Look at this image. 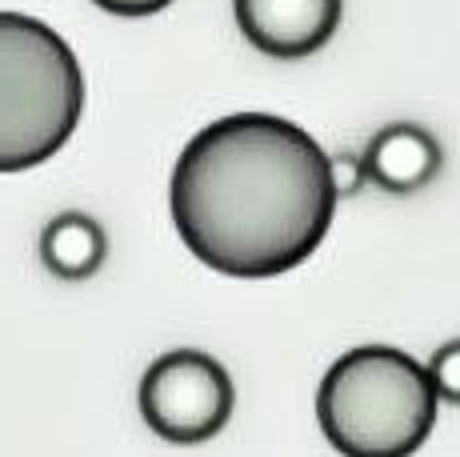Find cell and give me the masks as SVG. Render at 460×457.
Wrapping results in <instances>:
<instances>
[{
	"mask_svg": "<svg viewBox=\"0 0 460 457\" xmlns=\"http://www.w3.org/2000/svg\"><path fill=\"white\" fill-rule=\"evenodd\" d=\"M341 193L332 157L277 112H228L176 157L168 209L181 241L212 273H293L329 237Z\"/></svg>",
	"mask_w": 460,
	"mask_h": 457,
	"instance_id": "1",
	"label": "cell"
},
{
	"mask_svg": "<svg viewBox=\"0 0 460 457\" xmlns=\"http://www.w3.org/2000/svg\"><path fill=\"white\" fill-rule=\"evenodd\" d=\"M440 398L412 354L360 345L336 357L316 390V421L341 457H412L437 429Z\"/></svg>",
	"mask_w": 460,
	"mask_h": 457,
	"instance_id": "2",
	"label": "cell"
},
{
	"mask_svg": "<svg viewBox=\"0 0 460 457\" xmlns=\"http://www.w3.org/2000/svg\"><path fill=\"white\" fill-rule=\"evenodd\" d=\"M81 112L84 73L68 40L37 16L0 13V173L57 157Z\"/></svg>",
	"mask_w": 460,
	"mask_h": 457,
	"instance_id": "3",
	"label": "cell"
},
{
	"mask_svg": "<svg viewBox=\"0 0 460 457\" xmlns=\"http://www.w3.org/2000/svg\"><path fill=\"white\" fill-rule=\"evenodd\" d=\"M140 417L161 442L200 445L228 426L236 385L205 349H168L140 377Z\"/></svg>",
	"mask_w": 460,
	"mask_h": 457,
	"instance_id": "4",
	"label": "cell"
},
{
	"mask_svg": "<svg viewBox=\"0 0 460 457\" xmlns=\"http://www.w3.org/2000/svg\"><path fill=\"white\" fill-rule=\"evenodd\" d=\"M233 16L256 52L300 60L336 37L344 0H233Z\"/></svg>",
	"mask_w": 460,
	"mask_h": 457,
	"instance_id": "5",
	"label": "cell"
},
{
	"mask_svg": "<svg viewBox=\"0 0 460 457\" xmlns=\"http://www.w3.org/2000/svg\"><path fill=\"white\" fill-rule=\"evenodd\" d=\"M445 165L440 140L417 121H393L365 145L360 153V169L365 181L380 184L385 193H417L424 189Z\"/></svg>",
	"mask_w": 460,
	"mask_h": 457,
	"instance_id": "6",
	"label": "cell"
},
{
	"mask_svg": "<svg viewBox=\"0 0 460 457\" xmlns=\"http://www.w3.org/2000/svg\"><path fill=\"white\" fill-rule=\"evenodd\" d=\"M109 257V237L96 217L81 209L57 213L40 233V261L60 281H88Z\"/></svg>",
	"mask_w": 460,
	"mask_h": 457,
	"instance_id": "7",
	"label": "cell"
},
{
	"mask_svg": "<svg viewBox=\"0 0 460 457\" xmlns=\"http://www.w3.org/2000/svg\"><path fill=\"white\" fill-rule=\"evenodd\" d=\"M424 369H429V381L437 390V398L448 401V406H460V337L432 349Z\"/></svg>",
	"mask_w": 460,
	"mask_h": 457,
	"instance_id": "8",
	"label": "cell"
},
{
	"mask_svg": "<svg viewBox=\"0 0 460 457\" xmlns=\"http://www.w3.org/2000/svg\"><path fill=\"white\" fill-rule=\"evenodd\" d=\"M332 181H336V193H341V197L357 193L360 184H365V169H360V157H352V153L332 157Z\"/></svg>",
	"mask_w": 460,
	"mask_h": 457,
	"instance_id": "9",
	"label": "cell"
},
{
	"mask_svg": "<svg viewBox=\"0 0 460 457\" xmlns=\"http://www.w3.org/2000/svg\"><path fill=\"white\" fill-rule=\"evenodd\" d=\"M93 4L112 16H156V13H164L172 0H93Z\"/></svg>",
	"mask_w": 460,
	"mask_h": 457,
	"instance_id": "10",
	"label": "cell"
}]
</instances>
